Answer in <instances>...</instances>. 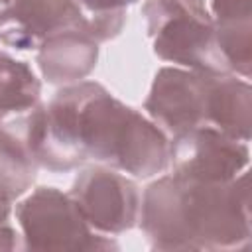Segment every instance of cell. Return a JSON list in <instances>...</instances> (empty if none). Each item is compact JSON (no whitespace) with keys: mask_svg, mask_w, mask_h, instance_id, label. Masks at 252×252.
<instances>
[{"mask_svg":"<svg viewBox=\"0 0 252 252\" xmlns=\"http://www.w3.org/2000/svg\"><path fill=\"white\" fill-rule=\"evenodd\" d=\"M37 161L24 138L0 124V191L20 197L35 179Z\"/></svg>","mask_w":252,"mask_h":252,"instance_id":"13","label":"cell"},{"mask_svg":"<svg viewBox=\"0 0 252 252\" xmlns=\"http://www.w3.org/2000/svg\"><path fill=\"white\" fill-rule=\"evenodd\" d=\"M16 230L10 224H2L0 226V250H14L18 246V238H16Z\"/></svg>","mask_w":252,"mask_h":252,"instance_id":"15","label":"cell"},{"mask_svg":"<svg viewBox=\"0 0 252 252\" xmlns=\"http://www.w3.org/2000/svg\"><path fill=\"white\" fill-rule=\"evenodd\" d=\"M79 4V8L91 18L104 16V14H114V12H126V6L138 2V0H73Z\"/></svg>","mask_w":252,"mask_h":252,"instance_id":"14","label":"cell"},{"mask_svg":"<svg viewBox=\"0 0 252 252\" xmlns=\"http://www.w3.org/2000/svg\"><path fill=\"white\" fill-rule=\"evenodd\" d=\"M142 228L156 250L246 248L248 173L230 181H201L177 173L159 177L144 193Z\"/></svg>","mask_w":252,"mask_h":252,"instance_id":"2","label":"cell"},{"mask_svg":"<svg viewBox=\"0 0 252 252\" xmlns=\"http://www.w3.org/2000/svg\"><path fill=\"white\" fill-rule=\"evenodd\" d=\"M41 85L33 71L14 57L0 53V120L8 114L32 110L39 100Z\"/></svg>","mask_w":252,"mask_h":252,"instance_id":"12","label":"cell"},{"mask_svg":"<svg viewBox=\"0 0 252 252\" xmlns=\"http://www.w3.org/2000/svg\"><path fill=\"white\" fill-rule=\"evenodd\" d=\"M24 140L37 161L67 171L94 158L134 177H152L169 165L165 134L98 83L65 87L26 118Z\"/></svg>","mask_w":252,"mask_h":252,"instance_id":"1","label":"cell"},{"mask_svg":"<svg viewBox=\"0 0 252 252\" xmlns=\"http://www.w3.org/2000/svg\"><path fill=\"white\" fill-rule=\"evenodd\" d=\"M98 41L83 30H65L49 35L37 53V65L49 83L85 79L96 65Z\"/></svg>","mask_w":252,"mask_h":252,"instance_id":"10","label":"cell"},{"mask_svg":"<svg viewBox=\"0 0 252 252\" xmlns=\"http://www.w3.org/2000/svg\"><path fill=\"white\" fill-rule=\"evenodd\" d=\"M93 230L120 234L136 224L140 197L136 185L106 167H89L73 183L69 193Z\"/></svg>","mask_w":252,"mask_h":252,"instance_id":"6","label":"cell"},{"mask_svg":"<svg viewBox=\"0 0 252 252\" xmlns=\"http://www.w3.org/2000/svg\"><path fill=\"white\" fill-rule=\"evenodd\" d=\"M250 159L248 144L203 124L173 136L169 161L173 173L201 181H230Z\"/></svg>","mask_w":252,"mask_h":252,"instance_id":"5","label":"cell"},{"mask_svg":"<svg viewBox=\"0 0 252 252\" xmlns=\"http://www.w3.org/2000/svg\"><path fill=\"white\" fill-rule=\"evenodd\" d=\"M217 45L230 73L250 77L252 65V0H207Z\"/></svg>","mask_w":252,"mask_h":252,"instance_id":"9","label":"cell"},{"mask_svg":"<svg viewBox=\"0 0 252 252\" xmlns=\"http://www.w3.org/2000/svg\"><path fill=\"white\" fill-rule=\"evenodd\" d=\"M26 248L35 252H98L118 244L94 234L75 199L55 187H37L16 205Z\"/></svg>","mask_w":252,"mask_h":252,"instance_id":"4","label":"cell"},{"mask_svg":"<svg viewBox=\"0 0 252 252\" xmlns=\"http://www.w3.org/2000/svg\"><path fill=\"white\" fill-rule=\"evenodd\" d=\"M211 75L217 73L161 67L146 98V110L152 120L173 136L207 124Z\"/></svg>","mask_w":252,"mask_h":252,"instance_id":"7","label":"cell"},{"mask_svg":"<svg viewBox=\"0 0 252 252\" xmlns=\"http://www.w3.org/2000/svg\"><path fill=\"white\" fill-rule=\"evenodd\" d=\"M144 16L159 59L201 73H230L217 45L207 0H148Z\"/></svg>","mask_w":252,"mask_h":252,"instance_id":"3","label":"cell"},{"mask_svg":"<svg viewBox=\"0 0 252 252\" xmlns=\"http://www.w3.org/2000/svg\"><path fill=\"white\" fill-rule=\"evenodd\" d=\"M8 2H10V0H0V12H2V10L8 6Z\"/></svg>","mask_w":252,"mask_h":252,"instance_id":"16","label":"cell"},{"mask_svg":"<svg viewBox=\"0 0 252 252\" xmlns=\"http://www.w3.org/2000/svg\"><path fill=\"white\" fill-rule=\"evenodd\" d=\"M207 124L236 140H250L252 89L248 81L236 79L232 73L211 75Z\"/></svg>","mask_w":252,"mask_h":252,"instance_id":"11","label":"cell"},{"mask_svg":"<svg viewBox=\"0 0 252 252\" xmlns=\"http://www.w3.org/2000/svg\"><path fill=\"white\" fill-rule=\"evenodd\" d=\"M65 30L91 35L89 16L73 0H10L0 12V39L22 51L39 49L49 35Z\"/></svg>","mask_w":252,"mask_h":252,"instance_id":"8","label":"cell"}]
</instances>
